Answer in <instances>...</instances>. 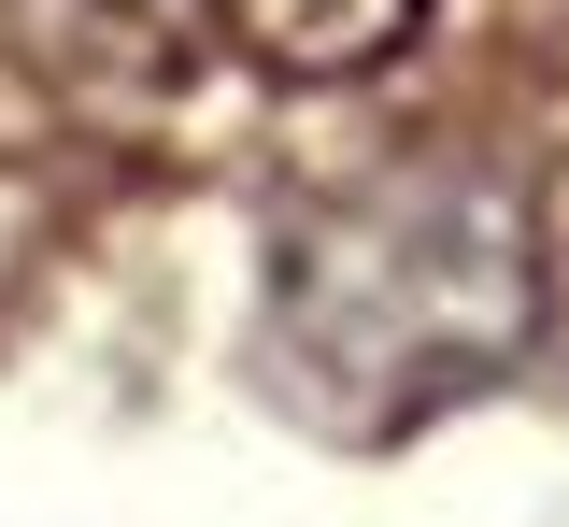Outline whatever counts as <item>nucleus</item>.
<instances>
[{
  "mask_svg": "<svg viewBox=\"0 0 569 527\" xmlns=\"http://www.w3.org/2000/svg\"><path fill=\"white\" fill-rule=\"evenodd\" d=\"M527 228L485 186H399L284 257V357L342 428H413L470 399L498 357H527Z\"/></svg>",
  "mask_w": 569,
  "mask_h": 527,
  "instance_id": "obj_1",
  "label": "nucleus"
},
{
  "mask_svg": "<svg viewBox=\"0 0 569 527\" xmlns=\"http://www.w3.org/2000/svg\"><path fill=\"white\" fill-rule=\"evenodd\" d=\"M427 14L441 0H228V43L271 86H356V72H385Z\"/></svg>",
  "mask_w": 569,
  "mask_h": 527,
  "instance_id": "obj_2",
  "label": "nucleus"
},
{
  "mask_svg": "<svg viewBox=\"0 0 569 527\" xmlns=\"http://www.w3.org/2000/svg\"><path fill=\"white\" fill-rule=\"evenodd\" d=\"M86 14H114L142 58H186V29H200V14H228V0H86Z\"/></svg>",
  "mask_w": 569,
  "mask_h": 527,
  "instance_id": "obj_3",
  "label": "nucleus"
}]
</instances>
